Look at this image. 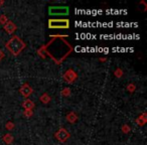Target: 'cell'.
Segmentation results:
<instances>
[{
    "label": "cell",
    "mask_w": 147,
    "mask_h": 145,
    "mask_svg": "<svg viewBox=\"0 0 147 145\" xmlns=\"http://www.w3.org/2000/svg\"><path fill=\"white\" fill-rule=\"evenodd\" d=\"M51 98L47 94V93L40 96V102H42L43 104H47V103L51 102Z\"/></svg>",
    "instance_id": "30bf717a"
},
{
    "label": "cell",
    "mask_w": 147,
    "mask_h": 145,
    "mask_svg": "<svg viewBox=\"0 0 147 145\" xmlns=\"http://www.w3.org/2000/svg\"><path fill=\"white\" fill-rule=\"evenodd\" d=\"M67 120L69 121V123H75L77 120H78V116L74 112H71L67 115Z\"/></svg>",
    "instance_id": "9c48e42d"
},
{
    "label": "cell",
    "mask_w": 147,
    "mask_h": 145,
    "mask_svg": "<svg viewBox=\"0 0 147 145\" xmlns=\"http://www.w3.org/2000/svg\"><path fill=\"white\" fill-rule=\"evenodd\" d=\"M13 127H14V124H13L12 122H8L6 124V129H7V130H12Z\"/></svg>",
    "instance_id": "2e32d148"
},
{
    "label": "cell",
    "mask_w": 147,
    "mask_h": 145,
    "mask_svg": "<svg viewBox=\"0 0 147 145\" xmlns=\"http://www.w3.org/2000/svg\"><path fill=\"white\" fill-rule=\"evenodd\" d=\"M4 29H5V31H6L7 33L11 34V33H13L15 31L16 26H15V24L12 22V21H7V22L5 23V25H4Z\"/></svg>",
    "instance_id": "52a82bcc"
},
{
    "label": "cell",
    "mask_w": 147,
    "mask_h": 145,
    "mask_svg": "<svg viewBox=\"0 0 147 145\" xmlns=\"http://www.w3.org/2000/svg\"><path fill=\"white\" fill-rule=\"evenodd\" d=\"M49 27L53 29H65L69 27V19H49Z\"/></svg>",
    "instance_id": "7a4b0ae2"
},
{
    "label": "cell",
    "mask_w": 147,
    "mask_h": 145,
    "mask_svg": "<svg viewBox=\"0 0 147 145\" xmlns=\"http://www.w3.org/2000/svg\"><path fill=\"white\" fill-rule=\"evenodd\" d=\"M115 76L117 77V78H121V77L123 76V71L121 69H117L116 71H115Z\"/></svg>",
    "instance_id": "9a60e30c"
},
{
    "label": "cell",
    "mask_w": 147,
    "mask_h": 145,
    "mask_svg": "<svg viewBox=\"0 0 147 145\" xmlns=\"http://www.w3.org/2000/svg\"><path fill=\"white\" fill-rule=\"evenodd\" d=\"M22 106L25 110H31V109L34 107V103H33L31 100H29V99H26V100L22 103Z\"/></svg>",
    "instance_id": "ba28073f"
},
{
    "label": "cell",
    "mask_w": 147,
    "mask_h": 145,
    "mask_svg": "<svg viewBox=\"0 0 147 145\" xmlns=\"http://www.w3.org/2000/svg\"><path fill=\"white\" fill-rule=\"evenodd\" d=\"M7 21L8 20H7L6 15H0V23H1V24H5Z\"/></svg>",
    "instance_id": "5bb4252c"
},
{
    "label": "cell",
    "mask_w": 147,
    "mask_h": 145,
    "mask_svg": "<svg viewBox=\"0 0 147 145\" xmlns=\"http://www.w3.org/2000/svg\"><path fill=\"white\" fill-rule=\"evenodd\" d=\"M3 57H4V53H3V51L0 49V61L3 59Z\"/></svg>",
    "instance_id": "ffe728a7"
},
{
    "label": "cell",
    "mask_w": 147,
    "mask_h": 145,
    "mask_svg": "<svg viewBox=\"0 0 147 145\" xmlns=\"http://www.w3.org/2000/svg\"><path fill=\"white\" fill-rule=\"evenodd\" d=\"M3 3H4V1H3V0H0V7H1V5H3Z\"/></svg>",
    "instance_id": "44dd1931"
},
{
    "label": "cell",
    "mask_w": 147,
    "mask_h": 145,
    "mask_svg": "<svg viewBox=\"0 0 147 145\" xmlns=\"http://www.w3.org/2000/svg\"><path fill=\"white\" fill-rule=\"evenodd\" d=\"M20 93L21 95H22L23 97H25V98H27V97L30 96V94L32 93V89H31V87L29 86L27 83H25V84H23L22 86L20 87Z\"/></svg>",
    "instance_id": "8992f818"
},
{
    "label": "cell",
    "mask_w": 147,
    "mask_h": 145,
    "mask_svg": "<svg viewBox=\"0 0 147 145\" xmlns=\"http://www.w3.org/2000/svg\"><path fill=\"white\" fill-rule=\"evenodd\" d=\"M77 78H78V76H77V74L73 69H67L65 73V75H63V79H65L67 83L75 82V81L77 80Z\"/></svg>",
    "instance_id": "5b68a950"
},
{
    "label": "cell",
    "mask_w": 147,
    "mask_h": 145,
    "mask_svg": "<svg viewBox=\"0 0 147 145\" xmlns=\"http://www.w3.org/2000/svg\"><path fill=\"white\" fill-rule=\"evenodd\" d=\"M69 94H71V90H69V88H65V89H63V92H61V95H63V96H65V97L69 96Z\"/></svg>",
    "instance_id": "4fadbf2b"
},
{
    "label": "cell",
    "mask_w": 147,
    "mask_h": 145,
    "mask_svg": "<svg viewBox=\"0 0 147 145\" xmlns=\"http://www.w3.org/2000/svg\"><path fill=\"white\" fill-rule=\"evenodd\" d=\"M24 115L26 117H31V116H32V110H25L24 111Z\"/></svg>",
    "instance_id": "e0dca14e"
},
{
    "label": "cell",
    "mask_w": 147,
    "mask_h": 145,
    "mask_svg": "<svg viewBox=\"0 0 147 145\" xmlns=\"http://www.w3.org/2000/svg\"><path fill=\"white\" fill-rule=\"evenodd\" d=\"M55 136L59 142H65L69 138V133L65 128H59V131H57Z\"/></svg>",
    "instance_id": "277c9868"
},
{
    "label": "cell",
    "mask_w": 147,
    "mask_h": 145,
    "mask_svg": "<svg viewBox=\"0 0 147 145\" xmlns=\"http://www.w3.org/2000/svg\"><path fill=\"white\" fill-rule=\"evenodd\" d=\"M128 91H129V92H134V91H135V86H134V85H129V86H128Z\"/></svg>",
    "instance_id": "d6986e66"
},
{
    "label": "cell",
    "mask_w": 147,
    "mask_h": 145,
    "mask_svg": "<svg viewBox=\"0 0 147 145\" xmlns=\"http://www.w3.org/2000/svg\"><path fill=\"white\" fill-rule=\"evenodd\" d=\"M6 49L12 53L13 55H18L23 49H25V43L19 38L18 36H13L10 40L6 43Z\"/></svg>",
    "instance_id": "6da1fadb"
},
{
    "label": "cell",
    "mask_w": 147,
    "mask_h": 145,
    "mask_svg": "<svg viewBox=\"0 0 147 145\" xmlns=\"http://www.w3.org/2000/svg\"><path fill=\"white\" fill-rule=\"evenodd\" d=\"M145 122H146V114L144 113L142 116H140L137 119V123H138L139 125H144Z\"/></svg>",
    "instance_id": "8fae6325"
},
{
    "label": "cell",
    "mask_w": 147,
    "mask_h": 145,
    "mask_svg": "<svg viewBox=\"0 0 147 145\" xmlns=\"http://www.w3.org/2000/svg\"><path fill=\"white\" fill-rule=\"evenodd\" d=\"M49 13L51 16H65L69 14V7L67 6H51Z\"/></svg>",
    "instance_id": "3957f363"
},
{
    "label": "cell",
    "mask_w": 147,
    "mask_h": 145,
    "mask_svg": "<svg viewBox=\"0 0 147 145\" xmlns=\"http://www.w3.org/2000/svg\"><path fill=\"white\" fill-rule=\"evenodd\" d=\"M3 140H4L7 144H10V143L13 141V137L11 136L10 134H6V135H4V137H3Z\"/></svg>",
    "instance_id": "7c38bea8"
},
{
    "label": "cell",
    "mask_w": 147,
    "mask_h": 145,
    "mask_svg": "<svg viewBox=\"0 0 147 145\" xmlns=\"http://www.w3.org/2000/svg\"><path fill=\"white\" fill-rule=\"evenodd\" d=\"M129 130H130V128H129L128 125H124V126L122 127V131H123L124 133H128V132H129Z\"/></svg>",
    "instance_id": "ac0fdd59"
}]
</instances>
